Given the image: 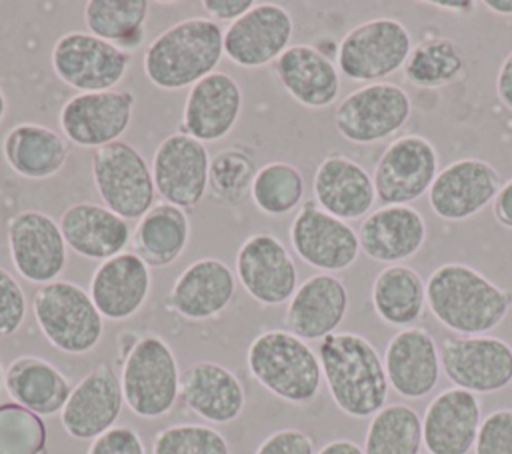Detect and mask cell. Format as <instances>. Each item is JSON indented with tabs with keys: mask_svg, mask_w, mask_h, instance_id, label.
<instances>
[{
	"mask_svg": "<svg viewBox=\"0 0 512 454\" xmlns=\"http://www.w3.org/2000/svg\"><path fill=\"white\" fill-rule=\"evenodd\" d=\"M54 74L74 90H112L128 72L130 52L90 32L72 30L60 36L50 54Z\"/></svg>",
	"mask_w": 512,
	"mask_h": 454,
	"instance_id": "11",
	"label": "cell"
},
{
	"mask_svg": "<svg viewBox=\"0 0 512 454\" xmlns=\"http://www.w3.org/2000/svg\"><path fill=\"white\" fill-rule=\"evenodd\" d=\"M422 418L408 404H388L366 428L364 454H420Z\"/></svg>",
	"mask_w": 512,
	"mask_h": 454,
	"instance_id": "38",
	"label": "cell"
},
{
	"mask_svg": "<svg viewBox=\"0 0 512 454\" xmlns=\"http://www.w3.org/2000/svg\"><path fill=\"white\" fill-rule=\"evenodd\" d=\"M224 56V30L218 22L192 16L168 26L146 48L142 66L146 78L160 90L192 88L216 72Z\"/></svg>",
	"mask_w": 512,
	"mask_h": 454,
	"instance_id": "3",
	"label": "cell"
},
{
	"mask_svg": "<svg viewBox=\"0 0 512 454\" xmlns=\"http://www.w3.org/2000/svg\"><path fill=\"white\" fill-rule=\"evenodd\" d=\"M2 384H4V370H2V364H0V390H2Z\"/></svg>",
	"mask_w": 512,
	"mask_h": 454,
	"instance_id": "54",
	"label": "cell"
},
{
	"mask_svg": "<svg viewBox=\"0 0 512 454\" xmlns=\"http://www.w3.org/2000/svg\"><path fill=\"white\" fill-rule=\"evenodd\" d=\"M94 188L108 210L140 220L154 206V180L142 152L126 140L100 146L90 156Z\"/></svg>",
	"mask_w": 512,
	"mask_h": 454,
	"instance_id": "7",
	"label": "cell"
},
{
	"mask_svg": "<svg viewBox=\"0 0 512 454\" xmlns=\"http://www.w3.org/2000/svg\"><path fill=\"white\" fill-rule=\"evenodd\" d=\"M254 454H316L312 438L298 428H282L272 432Z\"/></svg>",
	"mask_w": 512,
	"mask_h": 454,
	"instance_id": "46",
	"label": "cell"
},
{
	"mask_svg": "<svg viewBox=\"0 0 512 454\" xmlns=\"http://www.w3.org/2000/svg\"><path fill=\"white\" fill-rule=\"evenodd\" d=\"M426 4L434 6V8L458 12V14H470L476 8L474 0H428Z\"/></svg>",
	"mask_w": 512,
	"mask_h": 454,
	"instance_id": "51",
	"label": "cell"
},
{
	"mask_svg": "<svg viewBox=\"0 0 512 454\" xmlns=\"http://www.w3.org/2000/svg\"><path fill=\"white\" fill-rule=\"evenodd\" d=\"M236 294V274L218 258L190 262L174 280L166 306L186 320H208L224 312Z\"/></svg>",
	"mask_w": 512,
	"mask_h": 454,
	"instance_id": "27",
	"label": "cell"
},
{
	"mask_svg": "<svg viewBox=\"0 0 512 454\" xmlns=\"http://www.w3.org/2000/svg\"><path fill=\"white\" fill-rule=\"evenodd\" d=\"M46 426L32 410L0 404V454H44Z\"/></svg>",
	"mask_w": 512,
	"mask_h": 454,
	"instance_id": "41",
	"label": "cell"
},
{
	"mask_svg": "<svg viewBox=\"0 0 512 454\" xmlns=\"http://www.w3.org/2000/svg\"><path fill=\"white\" fill-rule=\"evenodd\" d=\"M288 234L296 256L326 274L350 268L360 254L358 232L348 222L324 212L314 200L300 206Z\"/></svg>",
	"mask_w": 512,
	"mask_h": 454,
	"instance_id": "15",
	"label": "cell"
},
{
	"mask_svg": "<svg viewBox=\"0 0 512 454\" xmlns=\"http://www.w3.org/2000/svg\"><path fill=\"white\" fill-rule=\"evenodd\" d=\"M412 114L408 92L394 82L364 84L334 110L336 132L352 144H376L402 130Z\"/></svg>",
	"mask_w": 512,
	"mask_h": 454,
	"instance_id": "9",
	"label": "cell"
},
{
	"mask_svg": "<svg viewBox=\"0 0 512 454\" xmlns=\"http://www.w3.org/2000/svg\"><path fill=\"white\" fill-rule=\"evenodd\" d=\"M136 98L130 90L78 92L58 114L64 138L82 148H100L122 140L132 122Z\"/></svg>",
	"mask_w": 512,
	"mask_h": 454,
	"instance_id": "14",
	"label": "cell"
},
{
	"mask_svg": "<svg viewBox=\"0 0 512 454\" xmlns=\"http://www.w3.org/2000/svg\"><path fill=\"white\" fill-rule=\"evenodd\" d=\"M88 454H146V450L136 430L114 426L92 440Z\"/></svg>",
	"mask_w": 512,
	"mask_h": 454,
	"instance_id": "45",
	"label": "cell"
},
{
	"mask_svg": "<svg viewBox=\"0 0 512 454\" xmlns=\"http://www.w3.org/2000/svg\"><path fill=\"white\" fill-rule=\"evenodd\" d=\"M4 386L10 398L38 416L62 412L72 388L66 376L48 360L18 356L4 372Z\"/></svg>",
	"mask_w": 512,
	"mask_h": 454,
	"instance_id": "33",
	"label": "cell"
},
{
	"mask_svg": "<svg viewBox=\"0 0 512 454\" xmlns=\"http://www.w3.org/2000/svg\"><path fill=\"white\" fill-rule=\"evenodd\" d=\"M498 170L482 158H458L438 170L430 190V210L448 222H462L476 216L500 190Z\"/></svg>",
	"mask_w": 512,
	"mask_h": 454,
	"instance_id": "18",
	"label": "cell"
},
{
	"mask_svg": "<svg viewBox=\"0 0 512 454\" xmlns=\"http://www.w3.org/2000/svg\"><path fill=\"white\" fill-rule=\"evenodd\" d=\"M348 304V288L338 276L326 272L312 274L298 284L288 300L284 314L286 330L306 342L322 340L342 324Z\"/></svg>",
	"mask_w": 512,
	"mask_h": 454,
	"instance_id": "25",
	"label": "cell"
},
{
	"mask_svg": "<svg viewBox=\"0 0 512 454\" xmlns=\"http://www.w3.org/2000/svg\"><path fill=\"white\" fill-rule=\"evenodd\" d=\"M124 406L122 384L110 364L94 366L70 392L60 422L68 436L94 440L114 428Z\"/></svg>",
	"mask_w": 512,
	"mask_h": 454,
	"instance_id": "20",
	"label": "cell"
},
{
	"mask_svg": "<svg viewBox=\"0 0 512 454\" xmlns=\"http://www.w3.org/2000/svg\"><path fill=\"white\" fill-rule=\"evenodd\" d=\"M306 182L302 172L290 162H268L258 168L250 188L254 206L266 216H284L302 206Z\"/></svg>",
	"mask_w": 512,
	"mask_h": 454,
	"instance_id": "39",
	"label": "cell"
},
{
	"mask_svg": "<svg viewBox=\"0 0 512 454\" xmlns=\"http://www.w3.org/2000/svg\"><path fill=\"white\" fill-rule=\"evenodd\" d=\"M384 370L390 388L408 400L428 396L440 380V350L434 336L420 326L398 330L386 346Z\"/></svg>",
	"mask_w": 512,
	"mask_h": 454,
	"instance_id": "22",
	"label": "cell"
},
{
	"mask_svg": "<svg viewBox=\"0 0 512 454\" xmlns=\"http://www.w3.org/2000/svg\"><path fill=\"white\" fill-rule=\"evenodd\" d=\"M210 154L206 144L174 132L162 138L152 158V180L156 194L182 210L194 208L208 190Z\"/></svg>",
	"mask_w": 512,
	"mask_h": 454,
	"instance_id": "16",
	"label": "cell"
},
{
	"mask_svg": "<svg viewBox=\"0 0 512 454\" xmlns=\"http://www.w3.org/2000/svg\"><path fill=\"white\" fill-rule=\"evenodd\" d=\"M484 6L494 14L512 16V0H484Z\"/></svg>",
	"mask_w": 512,
	"mask_h": 454,
	"instance_id": "52",
	"label": "cell"
},
{
	"mask_svg": "<svg viewBox=\"0 0 512 454\" xmlns=\"http://www.w3.org/2000/svg\"><path fill=\"white\" fill-rule=\"evenodd\" d=\"M474 454H512V408H498L482 418Z\"/></svg>",
	"mask_w": 512,
	"mask_h": 454,
	"instance_id": "43",
	"label": "cell"
},
{
	"mask_svg": "<svg viewBox=\"0 0 512 454\" xmlns=\"http://www.w3.org/2000/svg\"><path fill=\"white\" fill-rule=\"evenodd\" d=\"M150 266L136 252H120L96 266L88 294L106 320H128L148 300Z\"/></svg>",
	"mask_w": 512,
	"mask_h": 454,
	"instance_id": "24",
	"label": "cell"
},
{
	"mask_svg": "<svg viewBox=\"0 0 512 454\" xmlns=\"http://www.w3.org/2000/svg\"><path fill=\"white\" fill-rule=\"evenodd\" d=\"M426 306L458 336H482L508 316L512 292L468 264L446 262L426 280Z\"/></svg>",
	"mask_w": 512,
	"mask_h": 454,
	"instance_id": "1",
	"label": "cell"
},
{
	"mask_svg": "<svg viewBox=\"0 0 512 454\" xmlns=\"http://www.w3.org/2000/svg\"><path fill=\"white\" fill-rule=\"evenodd\" d=\"M496 96L508 110H512V50L500 62L496 74Z\"/></svg>",
	"mask_w": 512,
	"mask_h": 454,
	"instance_id": "48",
	"label": "cell"
},
{
	"mask_svg": "<svg viewBox=\"0 0 512 454\" xmlns=\"http://www.w3.org/2000/svg\"><path fill=\"white\" fill-rule=\"evenodd\" d=\"M148 10V0H90L84 6V24L92 36L128 52L144 36Z\"/></svg>",
	"mask_w": 512,
	"mask_h": 454,
	"instance_id": "36",
	"label": "cell"
},
{
	"mask_svg": "<svg viewBox=\"0 0 512 454\" xmlns=\"http://www.w3.org/2000/svg\"><path fill=\"white\" fill-rule=\"evenodd\" d=\"M32 312L44 338L66 354L94 350L104 332V318L90 294L70 280L38 286L32 298Z\"/></svg>",
	"mask_w": 512,
	"mask_h": 454,
	"instance_id": "5",
	"label": "cell"
},
{
	"mask_svg": "<svg viewBox=\"0 0 512 454\" xmlns=\"http://www.w3.org/2000/svg\"><path fill=\"white\" fill-rule=\"evenodd\" d=\"M242 288L264 306L288 302L298 288V268L288 248L268 232L248 236L234 260Z\"/></svg>",
	"mask_w": 512,
	"mask_h": 454,
	"instance_id": "17",
	"label": "cell"
},
{
	"mask_svg": "<svg viewBox=\"0 0 512 454\" xmlns=\"http://www.w3.org/2000/svg\"><path fill=\"white\" fill-rule=\"evenodd\" d=\"M402 74L412 86L442 88L466 74V60L452 38L432 36L412 46Z\"/></svg>",
	"mask_w": 512,
	"mask_h": 454,
	"instance_id": "37",
	"label": "cell"
},
{
	"mask_svg": "<svg viewBox=\"0 0 512 454\" xmlns=\"http://www.w3.org/2000/svg\"><path fill=\"white\" fill-rule=\"evenodd\" d=\"M294 20L274 2H256L224 30V54L242 68H262L276 62L290 46Z\"/></svg>",
	"mask_w": 512,
	"mask_h": 454,
	"instance_id": "19",
	"label": "cell"
},
{
	"mask_svg": "<svg viewBox=\"0 0 512 454\" xmlns=\"http://www.w3.org/2000/svg\"><path fill=\"white\" fill-rule=\"evenodd\" d=\"M180 398L190 412L212 424L236 420L246 404V392L238 376L210 360H200L184 370Z\"/></svg>",
	"mask_w": 512,
	"mask_h": 454,
	"instance_id": "29",
	"label": "cell"
},
{
	"mask_svg": "<svg viewBox=\"0 0 512 454\" xmlns=\"http://www.w3.org/2000/svg\"><path fill=\"white\" fill-rule=\"evenodd\" d=\"M370 300L382 322L410 328L426 310V280L406 264L386 266L372 282Z\"/></svg>",
	"mask_w": 512,
	"mask_h": 454,
	"instance_id": "34",
	"label": "cell"
},
{
	"mask_svg": "<svg viewBox=\"0 0 512 454\" xmlns=\"http://www.w3.org/2000/svg\"><path fill=\"white\" fill-rule=\"evenodd\" d=\"M6 110H8V102H6V96H4V92H2V88H0V122L4 120Z\"/></svg>",
	"mask_w": 512,
	"mask_h": 454,
	"instance_id": "53",
	"label": "cell"
},
{
	"mask_svg": "<svg viewBox=\"0 0 512 454\" xmlns=\"http://www.w3.org/2000/svg\"><path fill=\"white\" fill-rule=\"evenodd\" d=\"M438 170L436 146L420 134H402L376 160L372 174L376 198L384 206H410V202L428 194Z\"/></svg>",
	"mask_w": 512,
	"mask_h": 454,
	"instance_id": "12",
	"label": "cell"
},
{
	"mask_svg": "<svg viewBox=\"0 0 512 454\" xmlns=\"http://www.w3.org/2000/svg\"><path fill=\"white\" fill-rule=\"evenodd\" d=\"M180 376L170 344L158 334L140 336L122 360L124 404L140 418L166 416L180 396Z\"/></svg>",
	"mask_w": 512,
	"mask_h": 454,
	"instance_id": "6",
	"label": "cell"
},
{
	"mask_svg": "<svg viewBox=\"0 0 512 454\" xmlns=\"http://www.w3.org/2000/svg\"><path fill=\"white\" fill-rule=\"evenodd\" d=\"M440 366L446 378L472 394L500 392L512 384V346L496 336H444Z\"/></svg>",
	"mask_w": 512,
	"mask_h": 454,
	"instance_id": "10",
	"label": "cell"
},
{
	"mask_svg": "<svg viewBox=\"0 0 512 454\" xmlns=\"http://www.w3.org/2000/svg\"><path fill=\"white\" fill-rule=\"evenodd\" d=\"M2 152L16 174L30 180H44L62 170L70 146L68 140L52 128L36 122H22L6 132Z\"/></svg>",
	"mask_w": 512,
	"mask_h": 454,
	"instance_id": "32",
	"label": "cell"
},
{
	"mask_svg": "<svg viewBox=\"0 0 512 454\" xmlns=\"http://www.w3.org/2000/svg\"><path fill=\"white\" fill-rule=\"evenodd\" d=\"M316 454H364V450L356 442L340 438V440H330Z\"/></svg>",
	"mask_w": 512,
	"mask_h": 454,
	"instance_id": "50",
	"label": "cell"
},
{
	"mask_svg": "<svg viewBox=\"0 0 512 454\" xmlns=\"http://www.w3.org/2000/svg\"><path fill=\"white\" fill-rule=\"evenodd\" d=\"M242 112V88L226 72H212L196 82L182 108L180 132L206 142L226 138Z\"/></svg>",
	"mask_w": 512,
	"mask_h": 454,
	"instance_id": "23",
	"label": "cell"
},
{
	"mask_svg": "<svg viewBox=\"0 0 512 454\" xmlns=\"http://www.w3.org/2000/svg\"><path fill=\"white\" fill-rule=\"evenodd\" d=\"M426 220L408 204H388L370 212L360 228V250L386 264H400L412 258L426 242Z\"/></svg>",
	"mask_w": 512,
	"mask_h": 454,
	"instance_id": "28",
	"label": "cell"
},
{
	"mask_svg": "<svg viewBox=\"0 0 512 454\" xmlns=\"http://www.w3.org/2000/svg\"><path fill=\"white\" fill-rule=\"evenodd\" d=\"M190 238L186 210L158 202L136 224L132 244L136 254L152 268H166L180 258Z\"/></svg>",
	"mask_w": 512,
	"mask_h": 454,
	"instance_id": "35",
	"label": "cell"
},
{
	"mask_svg": "<svg viewBox=\"0 0 512 454\" xmlns=\"http://www.w3.org/2000/svg\"><path fill=\"white\" fill-rule=\"evenodd\" d=\"M152 454H230V446L216 428L174 424L156 434Z\"/></svg>",
	"mask_w": 512,
	"mask_h": 454,
	"instance_id": "42",
	"label": "cell"
},
{
	"mask_svg": "<svg viewBox=\"0 0 512 454\" xmlns=\"http://www.w3.org/2000/svg\"><path fill=\"white\" fill-rule=\"evenodd\" d=\"M480 424L478 396L456 386L446 388L424 410L422 444L430 454H468L474 450Z\"/></svg>",
	"mask_w": 512,
	"mask_h": 454,
	"instance_id": "21",
	"label": "cell"
},
{
	"mask_svg": "<svg viewBox=\"0 0 512 454\" xmlns=\"http://www.w3.org/2000/svg\"><path fill=\"white\" fill-rule=\"evenodd\" d=\"M494 216L498 224L512 230V178L500 186L494 198Z\"/></svg>",
	"mask_w": 512,
	"mask_h": 454,
	"instance_id": "49",
	"label": "cell"
},
{
	"mask_svg": "<svg viewBox=\"0 0 512 454\" xmlns=\"http://www.w3.org/2000/svg\"><path fill=\"white\" fill-rule=\"evenodd\" d=\"M204 12L214 22H234L244 16L256 2L254 0H202Z\"/></svg>",
	"mask_w": 512,
	"mask_h": 454,
	"instance_id": "47",
	"label": "cell"
},
{
	"mask_svg": "<svg viewBox=\"0 0 512 454\" xmlns=\"http://www.w3.org/2000/svg\"><path fill=\"white\" fill-rule=\"evenodd\" d=\"M256 172V162L248 152L226 148L210 158L208 190L222 204H238L250 194Z\"/></svg>",
	"mask_w": 512,
	"mask_h": 454,
	"instance_id": "40",
	"label": "cell"
},
{
	"mask_svg": "<svg viewBox=\"0 0 512 454\" xmlns=\"http://www.w3.org/2000/svg\"><path fill=\"white\" fill-rule=\"evenodd\" d=\"M8 252L14 270L30 284L58 280L68 260L60 224L40 210L16 212L6 224Z\"/></svg>",
	"mask_w": 512,
	"mask_h": 454,
	"instance_id": "13",
	"label": "cell"
},
{
	"mask_svg": "<svg viewBox=\"0 0 512 454\" xmlns=\"http://www.w3.org/2000/svg\"><path fill=\"white\" fill-rule=\"evenodd\" d=\"M312 192L324 212L344 222L368 216L376 200L368 170L340 152H330L316 166Z\"/></svg>",
	"mask_w": 512,
	"mask_h": 454,
	"instance_id": "26",
	"label": "cell"
},
{
	"mask_svg": "<svg viewBox=\"0 0 512 454\" xmlns=\"http://www.w3.org/2000/svg\"><path fill=\"white\" fill-rule=\"evenodd\" d=\"M412 36L396 18H372L350 28L338 42V70L354 82H384L404 68Z\"/></svg>",
	"mask_w": 512,
	"mask_h": 454,
	"instance_id": "8",
	"label": "cell"
},
{
	"mask_svg": "<svg viewBox=\"0 0 512 454\" xmlns=\"http://www.w3.org/2000/svg\"><path fill=\"white\" fill-rule=\"evenodd\" d=\"M318 360L334 404L352 418H372L386 406L390 384L374 344L354 332L320 340Z\"/></svg>",
	"mask_w": 512,
	"mask_h": 454,
	"instance_id": "2",
	"label": "cell"
},
{
	"mask_svg": "<svg viewBox=\"0 0 512 454\" xmlns=\"http://www.w3.org/2000/svg\"><path fill=\"white\" fill-rule=\"evenodd\" d=\"M26 318V294L18 280L0 266V338L12 336Z\"/></svg>",
	"mask_w": 512,
	"mask_h": 454,
	"instance_id": "44",
	"label": "cell"
},
{
	"mask_svg": "<svg viewBox=\"0 0 512 454\" xmlns=\"http://www.w3.org/2000/svg\"><path fill=\"white\" fill-rule=\"evenodd\" d=\"M252 378L290 404L312 402L322 386V368L306 340L288 330L258 334L246 352Z\"/></svg>",
	"mask_w": 512,
	"mask_h": 454,
	"instance_id": "4",
	"label": "cell"
},
{
	"mask_svg": "<svg viewBox=\"0 0 512 454\" xmlns=\"http://www.w3.org/2000/svg\"><path fill=\"white\" fill-rule=\"evenodd\" d=\"M282 88L306 108H328L340 94V70L314 44H290L274 62Z\"/></svg>",
	"mask_w": 512,
	"mask_h": 454,
	"instance_id": "30",
	"label": "cell"
},
{
	"mask_svg": "<svg viewBox=\"0 0 512 454\" xmlns=\"http://www.w3.org/2000/svg\"><path fill=\"white\" fill-rule=\"evenodd\" d=\"M58 224L66 246L74 254L98 262L124 252L132 236L128 220L96 202H76L68 206Z\"/></svg>",
	"mask_w": 512,
	"mask_h": 454,
	"instance_id": "31",
	"label": "cell"
}]
</instances>
